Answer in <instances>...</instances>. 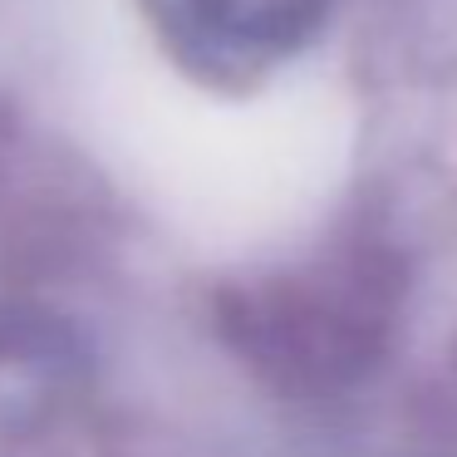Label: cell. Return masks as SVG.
<instances>
[{
  "mask_svg": "<svg viewBox=\"0 0 457 457\" xmlns=\"http://www.w3.org/2000/svg\"><path fill=\"white\" fill-rule=\"evenodd\" d=\"M168 45L197 70L231 79L266 54L300 45L320 0H143Z\"/></svg>",
  "mask_w": 457,
  "mask_h": 457,
  "instance_id": "cell-2",
  "label": "cell"
},
{
  "mask_svg": "<svg viewBox=\"0 0 457 457\" xmlns=\"http://www.w3.org/2000/svg\"><path fill=\"white\" fill-rule=\"evenodd\" d=\"M388 276L369 261L325 280H280L221 300L227 339L276 384L329 388L378 354L388 315Z\"/></svg>",
  "mask_w": 457,
  "mask_h": 457,
  "instance_id": "cell-1",
  "label": "cell"
}]
</instances>
